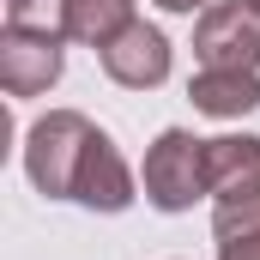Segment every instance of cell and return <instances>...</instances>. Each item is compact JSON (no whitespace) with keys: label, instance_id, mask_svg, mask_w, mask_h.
<instances>
[{"label":"cell","instance_id":"obj_3","mask_svg":"<svg viewBox=\"0 0 260 260\" xmlns=\"http://www.w3.org/2000/svg\"><path fill=\"white\" fill-rule=\"evenodd\" d=\"M194 55L212 73H260V12L248 0H212L194 24Z\"/></svg>","mask_w":260,"mask_h":260},{"label":"cell","instance_id":"obj_12","mask_svg":"<svg viewBox=\"0 0 260 260\" xmlns=\"http://www.w3.org/2000/svg\"><path fill=\"white\" fill-rule=\"evenodd\" d=\"M157 6H164V12H188V18H194V12L212 6V0H157Z\"/></svg>","mask_w":260,"mask_h":260},{"label":"cell","instance_id":"obj_7","mask_svg":"<svg viewBox=\"0 0 260 260\" xmlns=\"http://www.w3.org/2000/svg\"><path fill=\"white\" fill-rule=\"evenodd\" d=\"M206 188H212V200H236V194L260 188V139L254 133L206 139Z\"/></svg>","mask_w":260,"mask_h":260},{"label":"cell","instance_id":"obj_10","mask_svg":"<svg viewBox=\"0 0 260 260\" xmlns=\"http://www.w3.org/2000/svg\"><path fill=\"white\" fill-rule=\"evenodd\" d=\"M212 230H218V242L260 230V188L254 194H236V200H212Z\"/></svg>","mask_w":260,"mask_h":260},{"label":"cell","instance_id":"obj_5","mask_svg":"<svg viewBox=\"0 0 260 260\" xmlns=\"http://www.w3.org/2000/svg\"><path fill=\"white\" fill-rule=\"evenodd\" d=\"M97 61H103V73H109L115 85H127V91H151V85L170 79V37H164L157 24L133 18L115 43L97 49Z\"/></svg>","mask_w":260,"mask_h":260},{"label":"cell","instance_id":"obj_14","mask_svg":"<svg viewBox=\"0 0 260 260\" xmlns=\"http://www.w3.org/2000/svg\"><path fill=\"white\" fill-rule=\"evenodd\" d=\"M248 6H254V12H260V0H248Z\"/></svg>","mask_w":260,"mask_h":260},{"label":"cell","instance_id":"obj_1","mask_svg":"<svg viewBox=\"0 0 260 260\" xmlns=\"http://www.w3.org/2000/svg\"><path fill=\"white\" fill-rule=\"evenodd\" d=\"M97 133L103 127H97L91 115H79V109H49L43 121H30V133H24V176L37 182V194L73 200L79 170H85Z\"/></svg>","mask_w":260,"mask_h":260},{"label":"cell","instance_id":"obj_6","mask_svg":"<svg viewBox=\"0 0 260 260\" xmlns=\"http://www.w3.org/2000/svg\"><path fill=\"white\" fill-rule=\"evenodd\" d=\"M73 200H79V206H91V212H127L133 200H139V182H133L127 157L115 151V139H109V133H97V145H91V157H85V170H79Z\"/></svg>","mask_w":260,"mask_h":260},{"label":"cell","instance_id":"obj_2","mask_svg":"<svg viewBox=\"0 0 260 260\" xmlns=\"http://www.w3.org/2000/svg\"><path fill=\"white\" fill-rule=\"evenodd\" d=\"M145 200L157 212H188L206 188V139H194L188 127H164L145 151Z\"/></svg>","mask_w":260,"mask_h":260},{"label":"cell","instance_id":"obj_13","mask_svg":"<svg viewBox=\"0 0 260 260\" xmlns=\"http://www.w3.org/2000/svg\"><path fill=\"white\" fill-rule=\"evenodd\" d=\"M30 6H43V0H6V18H30Z\"/></svg>","mask_w":260,"mask_h":260},{"label":"cell","instance_id":"obj_4","mask_svg":"<svg viewBox=\"0 0 260 260\" xmlns=\"http://www.w3.org/2000/svg\"><path fill=\"white\" fill-rule=\"evenodd\" d=\"M61 67H67L61 30L6 18V30H0V85H6V97H43L61 79Z\"/></svg>","mask_w":260,"mask_h":260},{"label":"cell","instance_id":"obj_8","mask_svg":"<svg viewBox=\"0 0 260 260\" xmlns=\"http://www.w3.org/2000/svg\"><path fill=\"white\" fill-rule=\"evenodd\" d=\"M188 97H194L200 115L242 121V115L260 109V73H212V67H200L194 85H188Z\"/></svg>","mask_w":260,"mask_h":260},{"label":"cell","instance_id":"obj_9","mask_svg":"<svg viewBox=\"0 0 260 260\" xmlns=\"http://www.w3.org/2000/svg\"><path fill=\"white\" fill-rule=\"evenodd\" d=\"M61 6V30L67 43H85V49H103L115 43L121 30L133 24V0H55Z\"/></svg>","mask_w":260,"mask_h":260},{"label":"cell","instance_id":"obj_11","mask_svg":"<svg viewBox=\"0 0 260 260\" xmlns=\"http://www.w3.org/2000/svg\"><path fill=\"white\" fill-rule=\"evenodd\" d=\"M218 260H260V230H248V236H230V242H218Z\"/></svg>","mask_w":260,"mask_h":260}]
</instances>
